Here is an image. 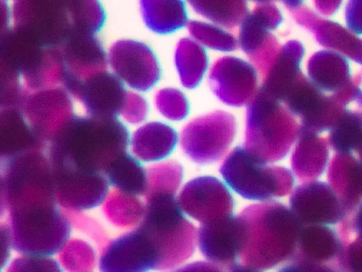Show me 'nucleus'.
I'll return each instance as SVG.
<instances>
[{
  "mask_svg": "<svg viewBox=\"0 0 362 272\" xmlns=\"http://www.w3.org/2000/svg\"><path fill=\"white\" fill-rule=\"evenodd\" d=\"M239 251L234 271H258L286 262L303 226L291 209L276 201L251 204L237 216Z\"/></svg>",
  "mask_w": 362,
  "mask_h": 272,
  "instance_id": "obj_1",
  "label": "nucleus"
},
{
  "mask_svg": "<svg viewBox=\"0 0 362 272\" xmlns=\"http://www.w3.org/2000/svg\"><path fill=\"white\" fill-rule=\"evenodd\" d=\"M248 104L244 147L267 164L283 159L299 135L295 116L259 89Z\"/></svg>",
  "mask_w": 362,
  "mask_h": 272,
  "instance_id": "obj_2",
  "label": "nucleus"
},
{
  "mask_svg": "<svg viewBox=\"0 0 362 272\" xmlns=\"http://www.w3.org/2000/svg\"><path fill=\"white\" fill-rule=\"evenodd\" d=\"M141 228L150 240L159 259V269L176 267L194 252L195 227L182 213L175 195L156 194L148 197Z\"/></svg>",
  "mask_w": 362,
  "mask_h": 272,
  "instance_id": "obj_3",
  "label": "nucleus"
},
{
  "mask_svg": "<svg viewBox=\"0 0 362 272\" xmlns=\"http://www.w3.org/2000/svg\"><path fill=\"white\" fill-rule=\"evenodd\" d=\"M219 171L234 191L251 200L265 201L285 196L294 183L290 170L267 165L252 156L244 146L235 147L227 156Z\"/></svg>",
  "mask_w": 362,
  "mask_h": 272,
  "instance_id": "obj_4",
  "label": "nucleus"
},
{
  "mask_svg": "<svg viewBox=\"0 0 362 272\" xmlns=\"http://www.w3.org/2000/svg\"><path fill=\"white\" fill-rule=\"evenodd\" d=\"M233 114L217 110L189 121L182 130L180 143L193 162L205 165L218 161L226 153L236 133Z\"/></svg>",
  "mask_w": 362,
  "mask_h": 272,
  "instance_id": "obj_5",
  "label": "nucleus"
},
{
  "mask_svg": "<svg viewBox=\"0 0 362 272\" xmlns=\"http://www.w3.org/2000/svg\"><path fill=\"white\" fill-rule=\"evenodd\" d=\"M281 271H344L337 232L324 225H303L294 252Z\"/></svg>",
  "mask_w": 362,
  "mask_h": 272,
  "instance_id": "obj_6",
  "label": "nucleus"
},
{
  "mask_svg": "<svg viewBox=\"0 0 362 272\" xmlns=\"http://www.w3.org/2000/svg\"><path fill=\"white\" fill-rule=\"evenodd\" d=\"M282 19L281 12L272 1H260L240 24L239 45L262 77L267 74L281 50L278 41L269 31L276 29Z\"/></svg>",
  "mask_w": 362,
  "mask_h": 272,
  "instance_id": "obj_7",
  "label": "nucleus"
},
{
  "mask_svg": "<svg viewBox=\"0 0 362 272\" xmlns=\"http://www.w3.org/2000/svg\"><path fill=\"white\" fill-rule=\"evenodd\" d=\"M281 103L299 119L300 130L319 134L330 130L346 109L332 94L326 95L301 73Z\"/></svg>",
  "mask_w": 362,
  "mask_h": 272,
  "instance_id": "obj_8",
  "label": "nucleus"
},
{
  "mask_svg": "<svg viewBox=\"0 0 362 272\" xmlns=\"http://www.w3.org/2000/svg\"><path fill=\"white\" fill-rule=\"evenodd\" d=\"M177 200L182 211L201 224L230 216L234 209L229 190L211 176H198L187 182Z\"/></svg>",
  "mask_w": 362,
  "mask_h": 272,
  "instance_id": "obj_9",
  "label": "nucleus"
},
{
  "mask_svg": "<svg viewBox=\"0 0 362 272\" xmlns=\"http://www.w3.org/2000/svg\"><path fill=\"white\" fill-rule=\"evenodd\" d=\"M109 61L116 75L136 90H149L159 79L158 61L143 43L132 40L116 41L109 49Z\"/></svg>",
  "mask_w": 362,
  "mask_h": 272,
  "instance_id": "obj_10",
  "label": "nucleus"
},
{
  "mask_svg": "<svg viewBox=\"0 0 362 272\" xmlns=\"http://www.w3.org/2000/svg\"><path fill=\"white\" fill-rule=\"evenodd\" d=\"M209 84L223 103L240 107L249 103L256 93L258 76L255 68L246 61L224 56L211 68Z\"/></svg>",
  "mask_w": 362,
  "mask_h": 272,
  "instance_id": "obj_11",
  "label": "nucleus"
},
{
  "mask_svg": "<svg viewBox=\"0 0 362 272\" xmlns=\"http://www.w3.org/2000/svg\"><path fill=\"white\" fill-rule=\"evenodd\" d=\"M290 209L302 225H334L346 211L330 186L310 181L297 186L290 197Z\"/></svg>",
  "mask_w": 362,
  "mask_h": 272,
  "instance_id": "obj_12",
  "label": "nucleus"
},
{
  "mask_svg": "<svg viewBox=\"0 0 362 272\" xmlns=\"http://www.w3.org/2000/svg\"><path fill=\"white\" fill-rule=\"evenodd\" d=\"M283 3L297 24L312 32L317 42L361 63V41L340 24L319 16L300 1Z\"/></svg>",
  "mask_w": 362,
  "mask_h": 272,
  "instance_id": "obj_13",
  "label": "nucleus"
},
{
  "mask_svg": "<svg viewBox=\"0 0 362 272\" xmlns=\"http://www.w3.org/2000/svg\"><path fill=\"white\" fill-rule=\"evenodd\" d=\"M239 226L237 216L202 223L197 241L202 255L222 270L234 271L239 250Z\"/></svg>",
  "mask_w": 362,
  "mask_h": 272,
  "instance_id": "obj_14",
  "label": "nucleus"
},
{
  "mask_svg": "<svg viewBox=\"0 0 362 272\" xmlns=\"http://www.w3.org/2000/svg\"><path fill=\"white\" fill-rule=\"evenodd\" d=\"M327 176L329 185L346 214L361 207V158L351 153H336L329 163Z\"/></svg>",
  "mask_w": 362,
  "mask_h": 272,
  "instance_id": "obj_15",
  "label": "nucleus"
},
{
  "mask_svg": "<svg viewBox=\"0 0 362 272\" xmlns=\"http://www.w3.org/2000/svg\"><path fill=\"white\" fill-rule=\"evenodd\" d=\"M291 156V166L299 180L314 181L324 172L329 156V142L319 134L299 129Z\"/></svg>",
  "mask_w": 362,
  "mask_h": 272,
  "instance_id": "obj_16",
  "label": "nucleus"
},
{
  "mask_svg": "<svg viewBox=\"0 0 362 272\" xmlns=\"http://www.w3.org/2000/svg\"><path fill=\"white\" fill-rule=\"evenodd\" d=\"M81 91L87 108L102 118H113L120 112L127 92L115 76L105 72L94 74Z\"/></svg>",
  "mask_w": 362,
  "mask_h": 272,
  "instance_id": "obj_17",
  "label": "nucleus"
},
{
  "mask_svg": "<svg viewBox=\"0 0 362 272\" xmlns=\"http://www.w3.org/2000/svg\"><path fill=\"white\" fill-rule=\"evenodd\" d=\"M304 54V48L297 40H290L281 46L259 89L281 103L289 87L302 73L300 63Z\"/></svg>",
  "mask_w": 362,
  "mask_h": 272,
  "instance_id": "obj_18",
  "label": "nucleus"
},
{
  "mask_svg": "<svg viewBox=\"0 0 362 272\" xmlns=\"http://www.w3.org/2000/svg\"><path fill=\"white\" fill-rule=\"evenodd\" d=\"M307 68L310 80L324 93L340 91L352 78L347 59L334 51L317 52L308 60Z\"/></svg>",
  "mask_w": 362,
  "mask_h": 272,
  "instance_id": "obj_19",
  "label": "nucleus"
},
{
  "mask_svg": "<svg viewBox=\"0 0 362 272\" xmlns=\"http://www.w3.org/2000/svg\"><path fill=\"white\" fill-rule=\"evenodd\" d=\"M177 139L173 128L161 122H151L134 132L131 139L132 150L142 160H159L173 151Z\"/></svg>",
  "mask_w": 362,
  "mask_h": 272,
  "instance_id": "obj_20",
  "label": "nucleus"
},
{
  "mask_svg": "<svg viewBox=\"0 0 362 272\" xmlns=\"http://www.w3.org/2000/svg\"><path fill=\"white\" fill-rule=\"evenodd\" d=\"M143 20L146 26L158 33H171L187 22L184 5L180 1H141Z\"/></svg>",
  "mask_w": 362,
  "mask_h": 272,
  "instance_id": "obj_21",
  "label": "nucleus"
},
{
  "mask_svg": "<svg viewBox=\"0 0 362 272\" xmlns=\"http://www.w3.org/2000/svg\"><path fill=\"white\" fill-rule=\"evenodd\" d=\"M175 62L183 86L193 89L203 78L207 66V57L198 43L189 38H182L176 47Z\"/></svg>",
  "mask_w": 362,
  "mask_h": 272,
  "instance_id": "obj_22",
  "label": "nucleus"
},
{
  "mask_svg": "<svg viewBox=\"0 0 362 272\" xmlns=\"http://www.w3.org/2000/svg\"><path fill=\"white\" fill-rule=\"evenodd\" d=\"M329 145L336 153L361 156V114L346 109L337 119L328 137Z\"/></svg>",
  "mask_w": 362,
  "mask_h": 272,
  "instance_id": "obj_23",
  "label": "nucleus"
},
{
  "mask_svg": "<svg viewBox=\"0 0 362 272\" xmlns=\"http://www.w3.org/2000/svg\"><path fill=\"white\" fill-rule=\"evenodd\" d=\"M200 15L228 29L241 24L249 13L244 1H189Z\"/></svg>",
  "mask_w": 362,
  "mask_h": 272,
  "instance_id": "obj_24",
  "label": "nucleus"
},
{
  "mask_svg": "<svg viewBox=\"0 0 362 272\" xmlns=\"http://www.w3.org/2000/svg\"><path fill=\"white\" fill-rule=\"evenodd\" d=\"M111 182L127 192L139 194L144 191L145 174L140 165L124 153L107 167Z\"/></svg>",
  "mask_w": 362,
  "mask_h": 272,
  "instance_id": "obj_25",
  "label": "nucleus"
},
{
  "mask_svg": "<svg viewBox=\"0 0 362 272\" xmlns=\"http://www.w3.org/2000/svg\"><path fill=\"white\" fill-rule=\"evenodd\" d=\"M150 169L149 196L155 194L175 195L183 179V169L180 163L170 160Z\"/></svg>",
  "mask_w": 362,
  "mask_h": 272,
  "instance_id": "obj_26",
  "label": "nucleus"
},
{
  "mask_svg": "<svg viewBox=\"0 0 362 272\" xmlns=\"http://www.w3.org/2000/svg\"><path fill=\"white\" fill-rule=\"evenodd\" d=\"M188 29L196 40L211 49L230 52L237 47V40L232 34L214 25L193 20L189 22Z\"/></svg>",
  "mask_w": 362,
  "mask_h": 272,
  "instance_id": "obj_27",
  "label": "nucleus"
},
{
  "mask_svg": "<svg viewBox=\"0 0 362 272\" xmlns=\"http://www.w3.org/2000/svg\"><path fill=\"white\" fill-rule=\"evenodd\" d=\"M155 100L159 112L171 120L183 119L188 114L187 100L184 95L176 89L165 88L158 91Z\"/></svg>",
  "mask_w": 362,
  "mask_h": 272,
  "instance_id": "obj_28",
  "label": "nucleus"
},
{
  "mask_svg": "<svg viewBox=\"0 0 362 272\" xmlns=\"http://www.w3.org/2000/svg\"><path fill=\"white\" fill-rule=\"evenodd\" d=\"M148 112L146 100L139 94L127 91L120 114L129 123H138L144 120Z\"/></svg>",
  "mask_w": 362,
  "mask_h": 272,
  "instance_id": "obj_29",
  "label": "nucleus"
},
{
  "mask_svg": "<svg viewBox=\"0 0 362 272\" xmlns=\"http://www.w3.org/2000/svg\"><path fill=\"white\" fill-rule=\"evenodd\" d=\"M361 1H349L346 8V20L349 31L361 33Z\"/></svg>",
  "mask_w": 362,
  "mask_h": 272,
  "instance_id": "obj_30",
  "label": "nucleus"
},
{
  "mask_svg": "<svg viewBox=\"0 0 362 272\" xmlns=\"http://www.w3.org/2000/svg\"><path fill=\"white\" fill-rule=\"evenodd\" d=\"M340 1H315V5L320 13L324 15H331L338 10Z\"/></svg>",
  "mask_w": 362,
  "mask_h": 272,
  "instance_id": "obj_31",
  "label": "nucleus"
}]
</instances>
